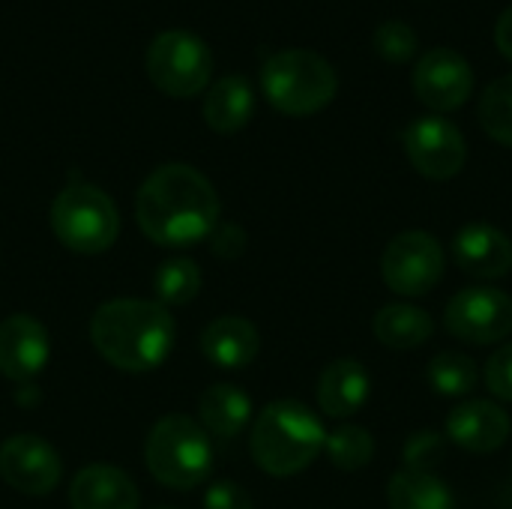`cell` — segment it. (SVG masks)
Listing matches in <instances>:
<instances>
[{"mask_svg":"<svg viewBox=\"0 0 512 509\" xmlns=\"http://www.w3.org/2000/svg\"><path fill=\"white\" fill-rule=\"evenodd\" d=\"M219 195L192 165H159L138 189L135 219L156 246L186 249L207 240L219 225Z\"/></svg>","mask_w":512,"mask_h":509,"instance_id":"6da1fadb","label":"cell"},{"mask_svg":"<svg viewBox=\"0 0 512 509\" xmlns=\"http://www.w3.org/2000/svg\"><path fill=\"white\" fill-rule=\"evenodd\" d=\"M174 318L153 300H108L90 318V342L123 372H153L174 351Z\"/></svg>","mask_w":512,"mask_h":509,"instance_id":"7a4b0ae2","label":"cell"},{"mask_svg":"<svg viewBox=\"0 0 512 509\" xmlns=\"http://www.w3.org/2000/svg\"><path fill=\"white\" fill-rule=\"evenodd\" d=\"M327 432L321 417L294 399L270 402L252 426L249 450L255 465L270 477H294L306 471L324 450Z\"/></svg>","mask_w":512,"mask_h":509,"instance_id":"3957f363","label":"cell"},{"mask_svg":"<svg viewBox=\"0 0 512 509\" xmlns=\"http://www.w3.org/2000/svg\"><path fill=\"white\" fill-rule=\"evenodd\" d=\"M261 87L276 111L288 117H309L336 99L339 75L324 54L309 48H285L264 60Z\"/></svg>","mask_w":512,"mask_h":509,"instance_id":"277c9868","label":"cell"},{"mask_svg":"<svg viewBox=\"0 0 512 509\" xmlns=\"http://www.w3.org/2000/svg\"><path fill=\"white\" fill-rule=\"evenodd\" d=\"M144 462L156 483L189 492L210 480L213 444L201 423L183 414H168L150 429L144 441Z\"/></svg>","mask_w":512,"mask_h":509,"instance_id":"5b68a950","label":"cell"},{"mask_svg":"<svg viewBox=\"0 0 512 509\" xmlns=\"http://www.w3.org/2000/svg\"><path fill=\"white\" fill-rule=\"evenodd\" d=\"M51 231L66 249L78 255H99L117 243L120 216L99 186L75 180L63 186L51 204Z\"/></svg>","mask_w":512,"mask_h":509,"instance_id":"8992f818","label":"cell"},{"mask_svg":"<svg viewBox=\"0 0 512 509\" xmlns=\"http://www.w3.org/2000/svg\"><path fill=\"white\" fill-rule=\"evenodd\" d=\"M144 69L156 90L174 99H189L198 96L204 87H210L213 51L198 33L162 30L147 45Z\"/></svg>","mask_w":512,"mask_h":509,"instance_id":"52a82bcc","label":"cell"},{"mask_svg":"<svg viewBox=\"0 0 512 509\" xmlns=\"http://www.w3.org/2000/svg\"><path fill=\"white\" fill-rule=\"evenodd\" d=\"M381 276L399 297H426L444 279V246L429 231H402L384 249Z\"/></svg>","mask_w":512,"mask_h":509,"instance_id":"ba28073f","label":"cell"},{"mask_svg":"<svg viewBox=\"0 0 512 509\" xmlns=\"http://www.w3.org/2000/svg\"><path fill=\"white\" fill-rule=\"evenodd\" d=\"M444 324L459 342L498 345L512 333V297L489 285L465 288L447 303Z\"/></svg>","mask_w":512,"mask_h":509,"instance_id":"9c48e42d","label":"cell"},{"mask_svg":"<svg viewBox=\"0 0 512 509\" xmlns=\"http://www.w3.org/2000/svg\"><path fill=\"white\" fill-rule=\"evenodd\" d=\"M405 153L411 165L429 180H450L468 162V144L447 117H417L405 129Z\"/></svg>","mask_w":512,"mask_h":509,"instance_id":"30bf717a","label":"cell"},{"mask_svg":"<svg viewBox=\"0 0 512 509\" xmlns=\"http://www.w3.org/2000/svg\"><path fill=\"white\" fill-rule=\"evenodd\" d=\"M0 477L9 489L42 498L57 489L63 462L48 441L36 435H12L0 444Z\"/></svg>","mask_w":512,"mask_h":509,"instance_id":"8fae6325","label":"cell"},{"mask_svg":"<svg viewBox=\"0 0 512 509\" xmlns=\"http://www.w3.org/2000/svg\"><path fill=\"white\" fill-rule=\"evenodd\" d=\"M474 90L471 63L453 48H432L414 66V93L432 111H456Z\"/></svg>","mask_w":512,"mask_h":509,"instance_id":"7c38bea8","label":"cell"},{"mask_svg":"<svg viewBox=\"0 0 512 509\" xmlns=\"http://www.w3.org/2000/svg\"><path fill=\"white\" fill-rule=\"evenodd\" d=\"M51 357L48 330L33 315H9L0 321V375L27 384L36 378Z\"/></svg>","mask_w":512,"mask_h":509,"instance_id":"4fadbf2b","label":"cell"},{"mask_svg":"<svg viewBox=\"0 0 512 509\" xmlns=\"http://www.w3.org/2000/svg\"><path fill=\"white\" fill-rule=\"evenodd\" d=\"M510 414L492 399H468L447 414V438L468 453H495L510 441Z\"/></svg>","mask_w":512,"mask_h":509,"instance_id":"5bb4252c","label":"cell"},{"mask_svg":"<svg viewBox=\"0 0 512 509\" xmlns=\"http://www.w3.org/2000/svg\"><path fill=\"white\" fill-rule=\"evenodd\" d=\"M453 261L480 282L504 279L512 273V240L489 222H471L453 237Z\"/></svg>","mask_w":512,"mask_h":509,"instance_id":"9a60e30c","label":"cell"},{"mask_svg":"<svg viewBox=\"0 0 512 509\" xmlns=\"http://www.w3.org/2000/svg\"><path fill=\"white\" fill-rule=\"evenodd\" d=\"M369 393H372V378H369L366 366L360 360L342 357V360H333L321 372L318 408L324 411V417L345 420L366 408Z\"/></svg>","mask_w":512,"mask_h":509,"instance_id":"2e32d148","label":"cell"},{"mask_svg":"<svg viewBox=\"0 0 512 509\" xmlns=\"http://www.w3.org/2000/svg\"><path fill=\"white\" fill-rule=\"evenodd\" d=\"M72 509H138V486L114 465H87L69 486Z\"/></svg>","mask_w":512,"mask_h":509,"instance_id":"e0dca14e","label":"cell"},{"mask_svg":"<svg viewBox=\"0 0 512 509\" xmlns=\"http://www.w3.org/2000/svg\"><path fill=\"white\" fill-rule=\"evenodd\" d=\"M201 351L219 369H246L261 351V336L252 321L240 315H225L204 327Z\"/></svg>","mask_w":512,"mask_h":509,"instance_id":"ac0fdd59","label":"cell"},{"mask_svg":"<svg viewBox=\"0 0 512 509\" xmlns=\"http://www.w3.org/2000/svg\"><path fill=\"white\" fill-rule=\"evenodd\" d=\"M198 417H201V429L213 438L231 441L237 438L249 420H252V399L234 387V384H213L201 393L198 402Z\"/></svg>","mask_w":512,"mask_h":509,"instance_id":"d6986e66","label":"cell"},{"mask_svg":"<svg viewBox=\"0 0 512 509\" xmlns=\"http://www.w3.org/2000/svg\"><path fill=\"white\" fill-rule=\"evenodd\" d=\"M255 111V90L243 75L219 78L204 99V120L213 132L231 135L240 132Z\"/></svg>","mask_w":512,"mask_h":509,"instance_id":"ffe728a7","label":"cell"},{"mask_svg":"<svg viewBox=\"0 0 512 509\" xmlns=\"http://www.w3.org/2000/svg\"><path fill=\"white\" fill-rule=\"evenodd\" d=\"M372 333L384 348L393 351H414L423 348L435 336V321L426 309L411 306V303H390L384 306L375 321Z\"/></svg>","mask_w":512,"mask_h":509,"instance_id":"44dd1931","label":"cell"},{"mask_svg":"<svg viewBox=\"0 0 512 509\" xmlns=\"http://www.w3.org/2000/svg\"><path fill=\"white\" fill-rule=\"evenodd\" d=\"M390 509H456L453 489L438 474L399 471L387 486Z\"/></svg>","mask_w":512,"mask_h":509,"instance_id":"7402d4cb","label":"cell"},{"mask_svg":"<svg viewBox=\"0 0 512 509\" xmlns=\"http://www.w3.org/2000/svg\"><path fill=\"white\" fill-rule=\"evenodd\" d=\"M429 387L444 396V399H462L468 393L477 390L480 384V372L477 363L468 354L459 351H444L429 363Z\"/></svg>","mask_w":512,"mask_h":509,"instance_id":"603a6c76","label":"cell"},{"mask_svg":"<svg viewBox=\"0 0 512 509\" xmlns=\"http://www.w3.org/2000/svg\"><path fill=\"white\" fill-rule=\"evenodd\" d=\"M153 291L162 306H186L201 291V270L192 258L162 261L153 276Z\"/></svg>","mask_w":512,"mask_h":509,"instance_id":"cb8c5ba5","label":"cell"},{"mask_svg":"<svg viewBox=\"0 0 512 509\" xmlns=\"http://www.w3.org/2000/svg\"><path fill=\"white\" fill-rule=\"evenodd\" d=\"M324 450L339 471H363L375 459V438L363 426L348 423L327 435Z\"/></svg>","mask_w":512,"mask_h":509,"instance_id":"d4e9b609","label":"cell"},{"mask_svg":"<svg viewBox=\"0 0 512 509\" xmlns=\"http://www.w3.org/2000/svg\"><path fill=\"white\" fill-rule=\"evenodd\" d=\"M480 123L489 138L512 147V75L492 81L480 99Z\"/></svg>","mask_w":512,"mask_h":509,"instance_id":"484cf974","label":"cell"},{"mask_svg":"<svg viewBox=\"0 0 512 509\" xmlns=\"http://www.w3.org/2000/svg\"><path fill=\"white\" fill-rule=\"evenodd\" d=\"M372 42H375V51L387 63H408L417 54V30L408 21H399V18H390V21L378 24Z\"/></svg>","mask_w":512,"mask_h":509,"instance_id":"4316f807","label":"cell"},{"mask_svg":"<svg viewBox=\"0 0 512 509\" xmlns=\"http://www.w3.org/2000/svg\"><path fill=\"white\" fill-rule=\"evenodd\" d=\"M444 456H447V435H441L435 429L414 432L402 450L405 471H423V474H432L444 462Z\"/></svg>","mask_w":512,"mask_h":509,"instance_id":"83f0119b","label":"cell"},{"mask_svg":"<svg viewBox=\"0 0 512 509\" xmlns=\"http://www.w3.org/2000/svg\"><path fill=\"white\" fill-rule=\"evenodd\" d=\"M486 387L498 402H512V342L501 345L486 363Z\"/></svg>","mask_w":512,"mask_h":509,"instance_id":"f1b7e54d","label":"cell"},{"mask_svg":"<svg viewBox=\"0 0 512 509\" xmlns=\"http://www.w3.org/2000/svg\"><path fill=\"white\" fill-rule=\"evenodd\" d=\"M204 509H255V504L249 492L234 480H216L204 495Z\"/></svg>","mask_w":512,"mask_h":509,"instance_id":"f546056e","label":"cell"},{"mask_svg":"<svg viewBox=\"0 0 512 509\" xmlns=\"http://www.w3.org/2000/svg\"><path fill=\"white\" fill-rule=\"evenodd\" d=\"M210 237H213V255H219V258L231 261V258L243 255V249H246V231L237 225H216V231Z\"/></svg>","mask_w":512,"mask_h":509,"instance_id":"4dcf8cb0","label":"cell"},{"mask_svg":"<svg viewBox=\"0 0 512 509\" xmlns=\"http://www.w3.org/2000/svg\"><path fill=\"white\" fill-rule=\"evenodd\" d=\"M495 42H498V48L504 51V57H510L512 60V6L510 9H504V15H501L498 24H495Z\"/></svg>","mask_w":512,"mask_h":509,"instance_id":"1f68e13d","label":"cell"},{"mask_svg":"<svg viewBox=\"0 0 512 509\" xmlns=\"http://www.w3.org/2000/svg\"><path fill=\"white\" fill-rule=\"evenodd\" d=\"M159 509H168V507H159Z\"/></svg>","mask_w":512,"mask_h":509,"instance_id":"d6a6232c","label":"cell"}]
</instances>
